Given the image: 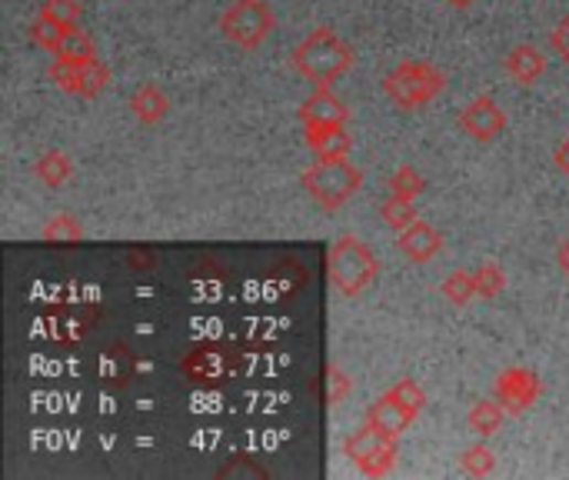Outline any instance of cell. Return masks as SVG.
Segmentation results:
<instances>
[{"label":"cell","instance_id":"cell-1","mask_svg":"<svg viewBox=\"0 0 569 480\" xmlns=\"http://www.w3.org/2000/svg\"><path fill=\"white\" fill-rule=\"evenodd\" d=\"M356 54L353 47L333 34L330 28H316L310 31L290 54V64L300 77H307L313 87H330L333 81H340L350 67H353Z\"/></svg>","mask_w":569,"mask_h":480},{"label":"cell","instance_id":"cell-2","mask_svg":"<svg viewBox=\"0 0 569 480\" xmlns=\"http://www.w3.org/2000/svg\"><path fill=\"white\" fill-rule=\"evenodd\" d=\"M376 270H379L376 254L356 234H343L333 241L330 257H326V274L336 294L359 297L376 280Z\"/></svg>","mask_w":569,"mask_h":480},{"label":"cell","instance_id":"cell-3","mask_svg":"<svg viewBox=\"0 0 569 480\" xmlns=\"http://www.w3.org/2000/svg\"><path fill=\"white\" fill-rule=\"evenodd\" d=\"M303 191L320 204L323 211H340L363 184V174L356 164H350V157H333V160H313L300 178Z\"/></svg>","mask_w":569,"mask_h":480},{"label":"cell","instance_id":"cell-4","mask_svg":"<svg viewBox=\"0 0 569 480\" xmlns=\"http://www.w3.org/2000/svg\"><path fill=\"white\" fill-rule=\"evenodd\" d=\"M443 87H447L443 71L427 61H404L394 71H387V77H384V94L400 110H417V107L430 104L433 97L443 94Z\"/></svg>","mask_w":569,"mask_h":480},{"label":"cell","instance_id":"cell-5","mask_svg":"<svg viewBox=\"0 0 569 480\" xmlns=\"http://www.w3.org/2000/svg\"><path fill=\"white\" fill-rule=\"evenodd\" d=\"M397 440L400 437H394V434H387V430H379V427H373V424L363 420V427H356L343 440V454H346V460L359 473H366V477H387L394 470V463H397V454H400Z\"/></svg>","mask_w":569,"mask_h":480},{"label":"cell","instance_id":"cell-6","mask_svg":"<svg viewBox=\"0 0 569 480\" xmlns=\"http://www.w3.org/2000/svg\"><path fill=\"white\" fill-rule=\"evenodd\" d=\"M277 28L267 0H234L221 14V34L240 51H257Z\"/></svg>","mask_w":569,"mask_h":480},{"label":"cell","instance_id":"cell-7","mask_svg":"<svg viewBox=\"0 0 569 480\" xmlns=\"http://www.w3.org/2000/svg\"><path fill=\"white\" fill-rule=\"evenodd\" d=\"M543 394V381L533 367H523V364H513L506 371H500L496 384H493V397L503 404V410L509 417H519L526 414Z\"/></svg>","mask_w":569,"mask_h":480},{"label":"cell","instance_id":"cell-8","mask_svg":"<svg viewBox=\"0 0 569 480\" xmlns=\"http://www.w3.org/2000/svg\"><path fill=\"white\" fill-rule=\"evenodd\" d=\"M47 77L64 94H74V97H84V100H94L110 84V71H107V64H100V57L94 64H84V67H71V64L54 61L51 71H47Z\"/></svg>","mask_w":569,"mask_h":480},{"label":"cell","instance_id":"cell-9","mask_svg":"<svg viewBox=\"0 0 569 480\" xmlns=\"http://www.w3.org/2000/svg\"><path fill=\"white\" fill-rule=\"evenodd\" d=\"M457 124L463 134H470L473 140H496L506 127V114L503 107L490 97V94H480L473 97L470 104H463V110L457 114Z\"/></svg>","mask_w":569,"mask_h":480},{"label":"cell","instance_id":"cell-10","mask_svg":"<svg viewBox=\"0 0 569 480\" xmlns=\"http://www.w3.org/2000/svg\"><path fill=\"white\" fill-rule=\"evenodd\" d=\"M350 110L346 104L330 90V87H313V94L300 104L297 110V120L307 127H333V124H346Z\"/></svg>","mask_w":569,"mask_h":480},{"label":"cell","instance_id":"cell-11","mask_svg":"<svg viewBox=\"0 0 569 480\" xmlns=\"http://www.w3.org/2000/svg\"><path fill=\"white\" fill-rule=\"evenodd\" d=\"M397 247H400V254H404L407 260H414V264H430V260H437L440 250H443V234H440L433 224H427V221L417 217L407 231L397 234Z\"/></svg>","mask_w":569,"mask_h":480},{"label":"cell","instance_id":"cell-12","mask_svg":"<svg viewBox=\"0 0 569 480\" xmlns=\"http://www.w3.org/2000/svg\"><path fill=\"white\" fill-rule=\"evenodd\" d=\"M414 420H417V410L407 407L394 391L379 394V397L366 407V424H373V427H379V430H387V434H394V437H400Z\"/></svg>","mask_w":569,"mask_h":480},{"label":"cell","instance_id":"cell-13","mask_svg":"<svg viewBox=\"0 0 569 480\" xmlns=\"http://www.w3.org/2000/svg\"><path fill=\"white\" fill-rule=\"evenodd\" d=\"M503 71L519 84V87H533L543 74H546V54L533 44H516L506 57H503Z\"/></svg>","mask_w":569,"mask_h":480},{"label":"cell","instance_id":"cell-14","mask_svg":"<svg viewBox=\"0 0 569 480\" xmlns=\"http://www.w3.org/2000/svg\"><path fill=\"white\" fill-rule=\"evenodd\" d=\"M303 134H307V147L320 160L350 157V150H353V137L346 134L343 124H333V127H307Z\"/></svg>","mask_w":569,"mask_h":480},{"label":"cell","instance_id":"cell-15","mask_svg":"<svg viewBox=\"0 0 569 480\" xmlns=\"http://www.w3.org/2000/svg\"><path fill=\"white\" fill-rule=\"evenodd\" d=\"M54 61L61 64H71V67H84V64H94L97 61V44L94 38L77 24V28H67L61 34V44L54 51Z\"/></svg>","mask_w":569,"mask_h":480},{"label":"cell","instance_id":"cell-16","mask_svg":"<svg viewBox=\"0 0 569 480\" xmlns=\"http://www.w3.org/2000/svg\"><path fill=\"white\" fill-rule=\"evenodd\" d=\"M127 107H130V114H133L140 124L153 127V124H160V120L167 117L170 100H167V94H163L157 84H140V87L127 97Z\"/></svg>","mask_w":569,"mask_h":480},{"label":"cell","instance_id":"cell-17","mask_svg":"<svg viewBox=\"0 0 569 480\" xmlns=\"http://www.w3.org/2000/svg\"><path fill=\"white\" fill-rule=\"evenodd\" d=\"M71 174H74V160H71V153L61 150V147H51V150H44V153L34 160V178H37L44 188H51V191L64 188V184L71 181Z\"/></svg>","mask_w":569,"mask_h":480},{"label":"cell","instance_id":"cell-18","mask_svg":"<svg viewBox=\"0 0 569 480\" xmlns=\"http://www.w3.org/2000/svg\"><path fill=\"white\" fill-rule=\"evenodd\" d=\"M41 241L51 247H74L84 241V227L74 214H54L44 227H41Z\"/></svg>","mask_w":569,"mask_h":480},{"label":"cell","instance_id":"cell-19","mask_svg":"<svg viewBox=\"0 0 569 480\" xmlns=\"http://www.w3.org/2000/svg\"><path fill=\"white\" fill-rule=\"evenodd\" d=\"M503 417H506V410H503V404L493 397V401H476V404L470 407V414H466V424H470V430H473L476 437H493V434L500 430Z\"/></svg>","mask_w":569,"mask_h":480},{"label":"cell","instance_id":"cell-20","mask_svg":"<svg viewBox=\"0 0 569 480\" xmlns=\"http://www.w3.org/2000/svg\"><path fill=\"white\" fill-rule=\"evenodd\" d=\"M387 191L397 194V198L417 201V198L427 191V181H423V174H420L414 164H400V168L387 178Z\"/></svg>","mask_w":569,"mask_h":480},{"label":"cell","instance_id":"cell-21","mask_svg":"<svg viewBox=\"0 0 569 480\" xmlns=\"http://www.w3.org/2000/svg\"><path fill=\"white\" fill-rule=\"evenodd\" d=\"M440 294H443L453 307H466L473 297H480V294H476V277H473V270H453L450 277H443Z\"/></svg>","mask_w":569,"mask_h":480},{"label":"cell","instance_id":"cell-22","mask_svg":"<svg viewBox=\"0 0 569 480\" xmlns=\"http://www.w3.org/2000/svg\"><path fill=\"white\" fill-rule=\"evenodd\" d=\"M379 217H384V224L390 227V231H407L414 221H417V207H414V201H407V198H397V194H390L384 204H379Z\"/></svg>","mask_w":569,"mask_h":480},{"label":"cell","instance_id":"cell-23","mask_svg":"<svg viewBox=\"0 0 569 480\" xmlns=\"http://www.w3.org/2000/svg\"><path fill=\"white\" fill-rule=\"evenodd\" d=\"M41 18L67 31V28H77L80 24L84 8H80V0H44V4H41Z\"/></svg>","mask_w":569,"mask_h":480},{"label":"cell","instance_id":"cell-24","mask_svg":"<svg viewBox=\"0 0 569 480\" xmlns=\"http://www.w3.org/2000/svg\"><path fill=\"white\" fill-rule=\"evenodd\" d=\"M460 470L466 477H490L496 470V457L486 444H473L460 454Z\"/></svg>","mask_w":569,"mask_h":480},{"label":"cell","instance_id":"cell-25","mask_svg":"<svg viewBox=\"0 0 569 480\" xmlns=\"http://www.w3.org/2000/svg\"><path fill=\"white\" fill-rule=\"evenodd\" d=\"M473 277H476V294L486 297V300L500 297L503 287H506V270H503L496 260H483V264L473 270Z\"/></svg>","mask_w":569,"mask_h":480},{"label":"cell","instance_id":"cell-26","mask_svg":"<svg viewBox=\"0 0 569 480\" xmlns=\"http://www.w3.org/2000/svg\"><path fill=\"white\" fill-rule=\"evenodd\" d=\"M353 394V381L340 364H326V404L340 407Z\"/></svg>","mask_w":569,"mask_h":480},{"label":"cell","instance_id":"cell-27","mask_svg":"<svg viewBox=\"0 0 569 480\" xmlns=\"http://www.w3.org/2000/svg\"><path fill=\"white\" fill-rule=\"evenodd\" d=\"M61 34H64V28H57V24L44 21L41 14H37V18H34V24L28 28V38H31V44H34V47H41V51H47V54H54V51H57V44H61Z\"/></svg>","mask_w":569,"mask_h":480},{"label":"cell","instance_id":"cell-28","mask_svg":"<svg viewBox=\"0 0 569 480\" xmlns=\"http://www.w3.org/2000/svg\"><path fill=\"white\" fill-rule=\"evenodd\" d=\"M390 391H394V394H397V397H400L407 407H414L417 414H420V410H423V404H427V394H423V387H420L414 377H404V381H397Z\"/></svg>","mask_w":569,"mask_h":480},{"label":"cell","instance_id":"cell-29","mask_svg":"<svg viewBox=\"0 0 569 480\" xmlns=\"http://www.w3.org/2000/svg\"><path fill=\"white\" fill-rule=\"evenodd\" d=\"M556 264H559V270L569 277V237L559 241V247H556Z\"/></svg>","mask_w":569,"mask_h":480},{"label":"cell","instance_id":"cell-30","mask_svg":"<svg viewBox=\"0 0 569 480\" xmlns=\"http://www.w3.org/2000/svg\"><path fill=\"white\" fill-rule=\"evenodd\" d=\"M556 164H559V168H562L566 174H569V140H566V143H562V147L556 150Z\"/></svg>","mask_w":569,"mask_h":480},{"label":"cell","instance_id":"cell-31","mask_svg":"<svg viewBox=\"0 0 569 480\" xmlns=\"http://www.w3.org/2000/svg\"><path fill=\"white\" fill-rule=\"evenodd\" d=\"M443 4H450V8H457V11H466V8L476 4V0H443Z\"/></svg>","mask_w":569,"mask_h":480}]
</instances>
